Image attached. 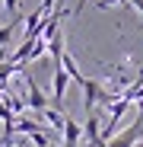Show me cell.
<instances>
[{
  "label": "cell",
  "instance_id": "obj_8",
  "mask_svg": "<svg viewBox=\"0 0 143 147\" xmlns=\"http://www.w3.org/2000/svg\"><path fill=\"white\" fill-rule=\"evenodd\" d=\"M26 138H29V141H32L35 147H48V144H51V138H48V134H45L41 128H38V131H32V134H26Z\"/></svg>",
  "mask_w": 143,
  "mask_h": 147
},
{
  "label": "cell",
  "instance_id": "obj_4",
  "mask_svg": "<svg viewBox=\"0 0 143 147\" xmlns=\"http://www.w3.org/2000/svg\"><path fill=\"white\" fill-rule=\"evenodd\" d=\"M22 102H26V109H32V112H41L45 106H51V99H48L29 77H26V99H22Z\"/></svg>",
  "mask_w": 143,
  "mask_h": 147
},
{
  "label": "cell",
  "instance_id": "obj_1",
  "mask_svg": "<svg viewBox=\"0 0 143 147\" xmlns=\"http://www.w3.org/2000/svg\"><path fill=\"white\" fill-rule=\"evenodd\" d=\"M80 90H83V109H86V112H92L99 102H105V106L114 102L111 96H108V90H105L99 80H92V77H83V80H80Z\"/></svg>",
  "mask_w": 143,
  "mask_h": 147
},
{
  "label": "cell",
  "instance_id": "obj_10",
  "mask_svg": "<svg viewBox=\"0 0 143 147\" xmlns=\"http://www.w3.org/2000/svg\"><path fill=\"white\" fill-rule=\"evenodd\" d=\"M13 32H16V22H13V26H0V45L10 42V38H13Z\"/></svg>",
  "mask_w": 143,
  "mask_h": 147
},
{
  "label": "cell",
  "instance_id": "obj_14",
  "mask_svg": "<svg viewBox=\"0 0 143 147\" xmlns=\"http://www.w3.org/2000/svg\"><path fill=\"white\" fill-rule=\"evenodd\" d=\"M48 147H57V144H48Z\"/></svg>",
  "mask_w": 143,
  "mask_h": 147
},
{
  "label": "cell",
  "instance_id": "obj_11",
  "mask_svg": "<svg viewBox=\"0 0 143 147\" xmlns=\"http://www.w3.org/2000/svg\"><path fill=\"white\" fill-rule=\"evenodd\" d=\"M3 7H7L13 16H19V0H3Z\"/></svg>",
  "mask_w": 143,
  "mask_h": 147
},
{
  "label": "cell",
  "instance_id": "obj_12",
  "mask_svg": "<svg viewBox=\"0 0 143 147\" xmlns=\"http://www.w3.org/2000/svg\"><path fill=\"white\" fill-rule=\"evenodd\" d=\"M114 3H121V0H99V10H108V7H114Z\"/></svg>",
  "mask_w": 143,
  "mask_h": 147
},
{
  "label": "cell",
  "instance_id": "obj_6",
  "mask_svg": "<svg viewBox=\"0 0 143 147\" xmlns=\"http://www.w3.org/2000/svg\"><path fill=\"white\" fill-rule=\"evenodd\" d=\"M45 16H48V10H45V7H38V10H32V13L26 16V22H22V32H26V38H35V35H38Z\"/></svg>",
  "mask_w": 143,
  "mask_h": 147
},
{
  "label": "cell",
  "instance_id": "obj_2",
  "mask_svg": "<svg viewBox=\"0 0 143 147\" xmlns=\"http://www.w3.org/2000/svg\"><path fill=\"white\" fill-rule=\"evenodd\" d=\"M143 141V112L137 115V121L130 128H124L121 134H111L108 141H105V147H134V144H140Z\"/></svg>",
  "mask_w": 143,
  "mask_h": 147
},
{
  "label": "cell",
  "instance_id": "obj_7",
  "mask_svg": "<svg viewBox=\"0 0 143 147\" xmlns=\"http://www.w3.org/2000/svg\"><path fill=\"white\" fill-rule=\"evenodd\" d=\"M61 67L67 70V77L73 80V83H80V80H83V70L76 67V61H73V55H67V48H64V55H61Z\"/></svg>",
  "mask_w": 143,
  "mask_h": 147
},
{
  "label": "cell",
  "instance_id": "obj_9",
  "mask_svg": "<svg viewBox=\"0 0 143 147\" xmlns=\"http://www.w3.org/2000/svg\"><path fill=\"white\" fill-rule=\"evenodd\" d=\"M0 121H3V125H13V112H10V106L0 99Z\"/></svg>",
  "mask_w": 143,
  "mask_h": 147
},
{
  "label": "cell",
  "instance_id": "obj_13",
  "mask_svg": "<svg viewBox=\"0 0 143 147\" xmlns=\"http://www.w3.org/2000/svg\"><path fill=\"white\" fill-rule=\"evenodd\" d=\"M127 3H130V7L137 10V13H143V0H127Z\"/></svg>",
  "mask_w": 143,
  "mask_h": 147
},
{
  "label": "cell",
  "instance_id": "obj_3",
  "mask_svg": "<svg viewBox=\"0 0 143 147\" xmlns=\"http://www.w3.org/2000/svg\"><path fill=\"white\" fill-rule=\"evenodd\" d=\"M83 138H86V147H105V141H102V118L95 112H89L86 121H83Z\"/></svg>",
  "mask_w": 143,
  "mask_h": 147
},
{
  "label": "cell",
  "instance_id": "obj_5",
  "mask_svg": "<svg viewBox=\"0 0 143 147\" xmlns=\"http://www.w3.org/2000/svg\"><path fill=\"white\" fill-rule=\"evenodd\" d=\"M61 138H64V147H80L83 125H80V121H73L70 115H64V128H61Z\"/></svg>",
  "mask_w": 143,
  "mask_h": 147
}]
</instances>
